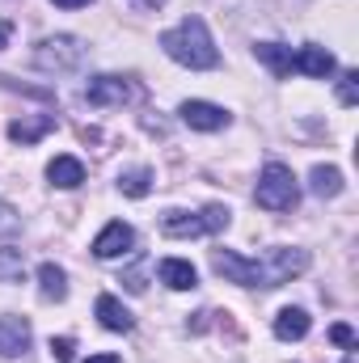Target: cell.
Segmentation results:
<instances>
[{
	"label": "cell",
	"instance_id": "1",
	"mask_svg": "<svg viewBox=\"0 0 359 363\" xmlns=\"http://www.w3.org/2000/svg\"><path fill=\"white\" fill-rule=\"evenodd\" d=\"M161 51H165L174 64L190 68V72H207V68L220 64V51H216V43H211L203 17H182L174 30H165V34H161Z\"/></svg>",
	"mask_w": 359,
	"mask_h": 363
},
{
	"label": "cell",
	"instance_id": "2",
	"mask_svg": "<svg viewBox=\"0 0 359 363\" xmlns=\"http://www.w3.org/2000/svg\"><path fill=\"white\" fill-rule=\"evenodd\" d=\"M254 199H258V207H267V211H292V207L300 203V186H296V174H292L287 165L270 161L267 169H263V178H258V190H254Z\"/></svg>",
	"mask_w": 359,
	"mask_h": 363
},
{
	"label": "cell",
	"instance_id": "3",
	"mask_svg": "<svg viewBox=\"0 0 359 363\" xmlns=\"http://www.w3.org/2000/svg\"><path fill=\"white\" fill-rule=\"evenodd\" d=\"M81 64H85V43L72 34H55L34 47V68L43 72H77Z\"/></svg>",
	"mask_w": 359,
	"mask_h": 363
},
{
	"label": "cell",
	"instance_id": "4",
	"mask_svg": "<svg viewBox=\"0 0 359 363\" xmlns=\"http://www.w3.org/2000/svg\"><path fill=\"white\" fill-rule=\"evenodd\" d=\"M254 267H258V287H283V283H292L296 274L309 271V254L304 250H267L263 258H254Z\"/></svg>",
	"mask_w": 359,
	"mask_h": 363
},
{
	"label": "cell",
	"instance_id": "5",
	"mask_svg": "<svg viewBox=\"0 0 359 363\" xmlns=\"http://www.w3.org/2000/svg\"><path fill=\"white\" fill-rule=\"evenodd\" d=\"M165 237H203V233H220L228 228V207H203V211H170L165 216Z\"/></svg>",
	"mask_w": 359,
	"mask_h": 363
},
{
	"label": "cell",
	"instance_id": "6",
	"mask_svg": "<svg viewBox=\"0 0 359 363\" xmlns=\"http://www.w3.org/2000/svg\"><path fill=\"white\" fill-rule=\"evenodd\" d=\"M211 267H216V274H224L228 283L258 287V267H254V258H245V254H237V250H216V254H211Z\"/></svg>",
	"mask_w": 359,
	"mask_h": 363
},
{
	"label": "cell",
	"instance_id": "7",
	"mask_svg": "<svg viewBox=\"0 0 359 363\" xmlns=\"http://www.w3.org/2000/svg\"><path fill=\"white\" fill-rule=\"evenodd\" d=\"M131 245H136V233H131V224H123V220H110V224L93 237V254L106 258V262H110V258H123Z\"/></svg>",
	"mask_w": 359,
	"mask_h": 363
},
{
	"label": "cell",
	"instance_id": "8",
	"mask_svg": "<svg viewBox=\"0 0 359 363\" xmlns=\"http://www.w3.org/2000/svg\"><path fill=\"white\" fill-rule=\"evenodd\" d=\"M34 342V330L26 317H0V359H17L26 355Z\"/></svg>",
	"mask_w": 359,
	"mask_h": 363
},
{
	"label": "cell",
	"instance_id": "9",
	"mask_svg": "<svg viewBox=\"0 0 359 363\" xmlns=\"http://www.w3.org/2000/svg\"><path fill=\"white\" fill-rule=\"evenodd\" d=\"M182 123L194 127V131H220L228 127V110H220L216 101H182Z\"/></svg>",
	"mask_w": 359,
	"mask_h": 363
},
{
	"label": "cell",
	"instance_id": "10",
	"mask_svg": "<svg viewBox=\"0 0 359 363\" xmlns=\"http://www.w3.org/2000/svg\"><path fill=\"white\" fill-rule=\"evenodd\" d=\"M85 97H89L93 106H127V101L136 97V89H131L123 77H93Z\"/></svg>",
	"mask_w": 359,
	"mask_h": 363
},
{
	"label": "cell",
	"instance_id": "11",
	"mask_svg": "<svg viewBox=\"0 0 359 363\" xmlns=\"http://www.w3.org/2000/svg\"><path fill=\"white\" fill-rule=\"evenodd\" d=\"M292 68H296V72H304V77H317V81H326V77L338 68V60H334L326 47L309 43V47H300V55H292Z\"/></svg>",
	"mask_w": 359,
	"mask_h": 363
},
{
	"label": "cell",
	"instance_id": "12",
	"mask_svg": "<svg viewBox=\"0 0 359 363\" xmlns=\"http://www.w3.org/2000/svg\"><path fill=\"white\" fill-rule=\"evenodd\" d=\"M47 178H51V186H60V190H77L85 182V165L77 157H55L47 165Z\"/></svg>",
	"mask_w": 359,
	"mask_h": 363
},
{
	"label": "cell",
	"instance_id": "13",
	"mask_svg": "<svg viewBox=\"0 0 359 363\" xmlns=\"http://www.w3.org/2000/svg\"><path fill=\"white\" fill-rule=\"evenodd\" d=\"M304 334H309V313H304V308H279V317H275V338L300 342Z\"/></svg>",
	"mask_w": 359,
	"mask_h": 363
},
{
	"label": "cell",
	"instance_id": "14",
	"mask_svg": "<svg viewBox=\"0 0 359 363\" xmlns=\"http://www.w3.org/2000/svg\"><path fill=\"white\" fill-rule=\"evenodd\" d=\"M157 274H161V283H165V287H174V291H190V287L199 283L194 267H190V262H182V258H165V262L157 267Z\"/></svg>",
	"mask_w": 359,
	"mask_h": 363
},
{
	"label": "cell",
	"instance_id": "15",
	"mask_svg": "<svg viewBox=\"0 0 359 363\" xmlns=\"http://www.w3.org/2000/svg\"><path fill=\"white\" fill-rule=\"evenodd\" d=\"M97 321L106 325V330H114V334H127L136 321H131V313L114 300V296H97Z\"/></svg>",
	"mask_w": 359,
	"mask_h": 363
},
{
	"label": "cell",
	"instance_id": "16",
	"mask_svg": "<svg viewBox=\"0 0 359 363\" xmlns=\"http://www.w3.org/2000/svg\"><path fill=\"white\" fill-rule=\"evenodd\" d=\"M51 127H55V118H51V114H38V118H17V123H9V140H17V144H34V140H43Z\"/></svg>",
	"mask_w": 359,
	"mask_h": 363
},
{
	"label": "cell",
	"instance_id": "17",
	"mask_svg": "<svg viewBox=\"0 0 359 363\" xmlns=\"http://www.w3.org/2000/svg\"><path fill=\"white\" fill-rule=\"evenodd\" d=\"M254 55L267 64L279 81H283V77H292V47H283V43H258V47H254Z\"/></svg>",
	"mask_w": 359,
	"mask_h": 363
},
{
	"label": "cell",
	"instance_id": "18",
	"mask_svg": "<svg viewBox=\"0 0 359 363\" xmlns=\"http://www.w3.org/2000/svg\"><path fill=\"white\" fill-rule=\"evenodd\" d=\"M38 291H43V300H64L68 296V274L55 262H43L38 267Z\"/></svg>",
	"mask_w": 359,
	"mask_h": 363
},
{
	"label": "cell",
	"instance_id": "19",
	"mask_svg": "<svg viewBox=\"0 0 359 363\" xmlns=\"http://www.w3.org/2000/svg\"><path fill=\"white\" fill-rule=\"evenodd\" d=\"M309 190L321 194V199H334V194H343V174H338L334 165H317V169L309 174Z\"/></svg>",
	"mask_w": 359,
	"mask_h": 363
},
{
	"label": "cell",
	"instance_id": "20",
	"mask_svg": "<svg viewBox=\"0 0 359 363\" xmlns=\"http://www.w3.org/2000/svg\"><path fill=\"white\" fill-rule=\"evenodd\" d=\"M21 274H26V258H21V250L4 245V250H0V283H21Z\"/></svg>",
	"mask_w": 359,
	"mask_h": 363
},
{
	"label": "cell",
	"instance_id": "21",
	"mask_svg": "<svg viewBox=\"0 0 359 363\" xmlns=\"http://www.w3.org/2000/svg\"><path fill=\"white\" fill-rule=\"evenodd\" d=\"M118 190L131 194V199H144V194L153 190V174H148V169H131V174L118 178Z\"/></svg>",
	"mask_w": 359,
	"mask_h": 363
},
{
	"label": "cell",
	"instance_id": "22",
	"mask_svg": "<svg viewBox=\"0 0 359 363\" xmlns=\"http://www.w3.org/2000/svg\"><path fill=\"white\" fill-rule=\"evenodd\" d=\"M338 101H343V106H355L359 101V72L355 68L343 72V81H338Z\"/></svg>",
	"mask_w": 359,
	"mask_h": 363
},
{
	"label": "cell",
	"instance_id": "23",
	"mask_svg": "<svg viewBox=\"0 0 359 363\" xmlns=\"http://www.w3.org/2000/svg\"><path fill=\"white\" fill-rule=\"evenodd\" d=\"M17 228H21V216H17V207L0 199V237H17Z\"/></svg>",
	"mask_w": 359,
	"mask_h": 363
},
{
	"label": "cell",
	"instance_id": "24",
	"mask_svg": "<svg viewBox=\"0 0 359 363\" xmlns=\"http://www.w3.org/2000/svg\"><path fill=\"white\" fill-rule=\"evenodd\" d=\"M330 342H338V347L355 351V330H351V325H334V330H330Z\"/></svg>",
	"mask_w": 359,
	"mask_h": 363
},
{
	"label": "cell",
	"instance_id": "25",
	"mask_svg": "<svg viewBox=\"0 0 359 363\" xmlns=\"http://www.w3.org/2000/svg\"><path fill=\"white\" fill-rule=\"evenodd\" d=\"M72 351H77V342H72V338H51V355H55L60 363L72 359Z\"/></svg>",
	"mask_w": 359,
	"mask_h": 363
},
{
	"label": "cell",
	"instance_id": "26",
	"mask_svg": "<svg viewBox=\"0 0 359 363\" xmlns=\"http://www.w3.org/2000/svg\"><path fill=\"white\" fill-rule=\"evenodd\" d=\"M51 4H60V9H81V4H93V0H51Z\"/></svg>",
	"mask_w": 359,
	"mask_h": 363
},
{
	"label": "cell",
	"instance_id": "27",
	"mask_svg": "<svg viewBox=\"0 0 359 363\" xmlns=\"http://www.w3.org/2000/svg\"><path fill=\"white\" fill-rule=\"evenodd\" d=\"M85 363H123V359H118V355H89Z\"/></svg>",
	"mask_w": 359,
	"mask_h": 363
},
{
	"label": "cell",
	"instance_id": "28",
	"mask_svg": "<svg viewBox=\"0 0 359 363\" xmlns=\"http://www.w3.org/2000/svg\"><path fill=\"white\" fill-rule=\"evenodd\" d=\"M9 34H13V26H9V21H0V47L9 43Z\"/></svg>",
	"mask_w": 359,
	"mask_h": 363
},
{
	"label": "cell",
	"instance_id": "29",
	"mask_svg": "<svg viewBox=\"0 0 359 363\" xmlns=\"http://www.w3.org/2000/svg\"><path fill=\"white\" fill-rule=\"evenodd\" d=\"M136 4H144V9H161L165 0H136Z\"/></svg>",
	"mask_w": 359,
	"mask_h": 363
}]
</instances>
